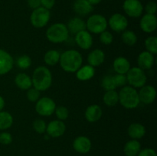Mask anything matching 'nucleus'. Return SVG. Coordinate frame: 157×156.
Instances as JSON below:
<instances>
[{"label":"nucleus","instance_id":"8","mask_svg":"<svg viewBox=\"0 0 157 156\" xmlns=\"http://www.w3.org/2000/svg\"><path fill=\"white\" fill-rule=\"evenodd\" d=\"M56 104L50 97H41L35 104V110L37 113L41 116H50L55 113Z\"/></svg>","mask_w":157,"mask_h":156},{"label":"nucleus","instance_id":"2","mask_svg":"<svg viewBox=\"0 0 157 156\" xmlns=\"http://www.w3.org/2000/svg\"><path fill=\"white\" fill-rule=\"evenodd\" d=\"M32 86L39 91H45L52 84V74L47 67L39 66L36 67L32 76Z\"/></svg>","mask_w":157,"mask_h":156},{"label":"nucleus","instance_id":"42","mask_svg":"<svg viewBox=\"0 0 157 156\" xmlns=\"http://www.w3.org/2000/svg\"><path fill=\"white\" fill-rule=\"evenodd\" d=\"M55 0H41V6L44 9L50 10L54 7Z\"/></svg>","mask_w":157,"mask_h":156},{"label":"nucleus","instance_id":"43","mask_svg":"<svg viewBox=\"0 0 157 156\" xmlns=\"http://www.w3.org/2000/svg\"><path fill=\"white\" fill-rule=\"evenodd\" d=\"M28 5L32 9L41 7V0H28Z\"/></svg>","mask_w":157,"mask_h":156},{"label":"nucleus","instance_id":"16","mask_svg":"<svg viewBox=\"0 0 157 156\" xmlns=\"http://www.w3.org/2000/svg\"><path fill=\"white\" fill-rule=\"evenodd\" d=\"M91 141L87 136H78L73 142L74 149L81 154H86L89 152L91 149Z\"/></svg>","mask_w":157,"mask_h":156},{"label":"nucleus","instance_id":"25","mask_svg":"<svg viewBox=\"0 0 157 156\" xmlns=\"http://www.w3.org/2000/svg\"><path fill=\"white\" fill-rule=\"evenodd\" d=\"M15 84L22 90H28L32 87V77L25 73H20L15 77Z\"/></svg>","mask_w":157,"mask_h":156},{"label":"nucleus","instance_id":"20","mask_svg":"<svg viewBox=\"0 0 157 156\" xmlns=\"http://www.w3.org/2000/svg\"><path fill=\"white\" fill-rule=\"evenodd\" d=\"M73 8L75 12L81 16H86L94 10V6L87 0H75Z\"/></svg>","mask_w":157,"mask_h":156},{"label":"nucleus","instance_id":"31","mask_svg":"<svg viewBox=\"0 0 157 156\" xmlns=\"http://www.w3.org/2000/svg\"><path fill=\"white\" fill-rule=\"evenodd\" d=\"M101 87L104 90H113L117 88L114 77L112 75H106L101 81Z\"/></svg>","mask_w":157,"mask_h":156},{"label":"nucleus","instance_id":"39","mask_svg":"<svg viewBox=\"0 0 157 156\" xmlns=\"http://www.w3.org/2000/svg\"><path fill=\"white\" fill-rule=\"evenodd\" d=\"M12 135L7 132H3L0 133V143L2 145H8L12 143Z\"/></svg>","mask_w":157,"mask_h":156},{"label":"nucleus","instance_id":"22","mask_svg":"<svg viewBox=\"0 0 157 156\" xmlns=\"http://www.w3.org/2000/svg\"><path fill=\"white\" fill-rule=\"evenodd\" d=\"M113 70L117 73L120 74H127L131 67L128 59L124 57H118L113 61Z\"/></svg>","mask_w":157,"mask_h":156},{"label":"nucleus","instance_id":"11","mask_svg":"<svg viewBox=\"0 0 157 156\" xmlns=\"http://www.w3.org/2000/svg\"><path fill=\"white\" fill-rule=\"evenodd\" d=\"M66 125L64 121L55 120L51 121L47 125L46 132L48 136L52 138H58L62 136L65 133Z\"/></svg>","mask_w":157,"mask_h":156},{"label":"nucleus","instance_id":"24","mask_svg":"<svg viewBox=\"0 0 157 156\" xmlns=\"http://www.w3.org/2000/svg\"><path fill=\"white\" fill-rule=\"evenodd\" d=\"M75 73L77 79L81 81H87L94 77L95 75V69L92 66L87 64L81 66Z\"/></svg>","mask_w":157,"mask_h":156},{"label":"nucleus","instance_id":"33","mask_svg":"<svg viewBox=\"0 0 157 156\" xmlns=\"http://www.w3.org/2000/svg\"><path fill=\"white\" fill-rule=\"evenodd\" d=\"M16 64L18 68L21 70H26L32 65V59L30 57L26 54L21 55L16 60Z\"/></svg>","mask_w":157,"mask_h":156},{"label":"nucleus","instance_id":"36","mask_svg":"<svg viewBox=\"0 0 157 156\" xmlns=\"http://www.w3.org/2000/svg\"><path fill=\"white\" fill-rule=\"evenodd\" d=\"M40 96H41V91L34 88V87L33 88L31 87L30 89H29L27 90V93H26L27 99L32 102H36L40 99Z\"/></svg>","mask_w":157,"mask_h":156},{"label":"nucleus","instance_id":"38","mask_svg":"<svg viewBox=\"0 0 157 156\" xmlns=\"http://www.w3.org/2000/svg\"><path fill=\"white\" fill-rule=\"evenodd\" d=\"M114 77L115 83H116L117 87H124L127 86V79L126 74H120L117 73L116 75L113 76Z\"/></svg>","mask_w":157,"mask_h":156},{"label":"nucleus","instance_id":"13","mask_svg":"<svg viewBox=\"0 0 157 156\" xmlns=\"http://www.w3.org/2000/svg\"><path fill=\"white\" fill-rule=\"evenodd\" d=\"M75 41L80 48L89 50L93 45V37L87 30L81 31L75 35Z\"/></svg>","mask_w":157,"mask_h":156},{"label":"nucleus","instance_id":"15","mask_svg":"<svg viewBox=\"0 0 157 156\" xmlns=\"http://www.w3.org/2000/svg\"><path fill=\"white\" fill-rule=\"evenodd\" d=\"M140 26L143 32L150 34L154 32L157 27V18L156 15L146 14L143 15L140 22Z\"/></svg>","mask_w":157,"mask_h":156},{"label":"nucleus","instance_id":"14","mask_svg":"<svg viewBox=\"0 0 157 156\" xmlns=\"http://www.w3.org/2000/svg\"><path fill=\"white\" fill-rule=\"evenodd\" d=\"M14 59L12 55L3 49H0V76L10 72L13 68Z\"/></svg>","mask_w":157,"mask_h":156},{"label":"nucleus","instance_id":"32","mask_svg":"<svg viewBox=\"0 0 157 156\" xmlns=\"http://www.w3.org/2000/svg\"><path fill=\"white\" fill-rule=\"evenodd\" d=\"M145 47L147 51L153 54V55L157 54V38L155 36H150L145 40Z\"/></svg>","mask_w":157,"mask_h":156},{"label":"nucleus","instance_id":"23","mask_svg":"<svg viewBox=\"0 0 157 156\" xmlns=\"http://www.w3.org/2000/svg\"><path fill=\"white\" fill-rule=\"evenodd\" d=\"M127 133L132 139L138 140V139H142L145 136L146 128L141 123L134 122L129 125L127 128Z\"/></svg>","mask_w":157,"mask_h":156},{"label":"nucleus","instance_id":"18","mask_svg":"<svg viewBox=\"0 0 157 156\" xmlns=\"http://www.w3.org/2000/svg\"><path fill=\"white\" fill-rule=\"evenodd\" d=\"M103 115V111L101 107L98 104H92L87 106L86 109L84 116L87 122L93 123L99 121L101 119Z\"/></svg>","mask_w":157,"mask_h":156},{"label":"nucleus","instance_id":"44","mask_svg":"<svg viewBox=\"0 0 157 156\" xmlns=\"http://www.w3.org/2000/svg\"><path fill=\"white\" fill-rule=\"evenodd\" d=\"M5 107V99L2 96H0V112L2 111Z\"/></svg>","mask_w":157,"mask_h":156},{"label":"nucleus","instance_id":"7","mask_svg":"<svg viewBox=\"0 0 157 156\" xmlns=\"http://www.w3.org/2000/svg\"><path fill=\"white\" fill-rule=\"evenodd\" d=\"M51 18L50 11L43 7L33 9L30 16L31 24L36 28H41L47 25Z\"/></svg>","mask_w":157,"mask_h":156},{"label":"nucleus","instance_id":"29","mask_svg":"<svg viewBox=\"0 0 157 156\" xmlns=\"http://www.w3.org/2000/svg\"><path fill=\"white\" fill-rule=\"evenodd\" d=\"M13 124V117L9 112H0V130H6Z\"/></svg>","mask_w":157,"mask_h":156},{"label":"nucleus","instance_id":"30","mask_svg":"<svg viewBox=\"0 0 157 156\" xmlns=\"http://www.w3.org/2000/svg\"><path fill=\"white\" fill-rule=\"evenodd\" d=\"M121 40L127 45L133 46L137 42V36L134 32L126 29L121 35Z\"/></svg>","mask_w":157,"mask_h":156},{"label":"nucleus","instance_id":"6","mask_svg":"<svg viewBox=\"0 0 157 156\" xmlns=\"http://www.w3.org/2000/svg\"><path fill=\"white\" fill-rule=\"evenodd\" d=\"M127 84L133 88H141L146 85L147 77L144 70L138 67H131L127 74Z\"/></svg>","mask_w":157,"mask_h":156},{"label":"nucleus","instance_id":"12","mask_svg":"<svg viewBox=\"0 0 157 156\" xmlns=\"http://www.w3.org/2000/svg\"><path fill=\"white\" fill-rule=\"evenodd\" d=\"M140 102L146 105L153 103L156 97V90L151 85H144L138 92Z\"/></svg>","mask_w":157,"mask_h":156},{"label":"nucleus","instance_id":"10","mask_svg":"<svg viewBox=\"0 0 157 156\" xmlns=\"http://www.w3.org/2000/svg\"><path fill=\"white\" fill-rule=\"evenodd\" d=\"M110 28L115 32H123L128 26V20L124 15L115 13L112 15L107 21Z\"/></svg>","mask_w":157,"mask_h":156},{"label":"nucleus","instance_id":"27","mask_svg":"<svg viewBox=\"0 0 157 156\" xmlns=\"http://www.w3.org/2000/svg\"><path fill=\"white\" fill-rule=\"evenodd\" d=\"M103 101L107 106H114L119 102V95L115 90H107L103 96Z\"/></svg>","mask_w":157,"mask_h":156},{"label":"nucleus","instance_id":"40","mask_svg":"<svg viewBox=\"0 0 157 156\" xmlns=\"http://www.w3.org/2000/svg\"><path fill=\"white\" fill-rule=\"evenodd\" d=\"M145 10L147 14H150V15H155L157 11V6L155 2H149L146 5Z\"/></svg>","mask_w":157,"mask_h":156},{"label":"nucleus","instance_id":"28","mask_svg":"<svg viewBox=\"0 0 157 156\" xmlns=\"http://www.w3.org/2000/svg\"><path fill=\"white\" fill-rule=\"evenodd\" d=\"M61 54L57 50H49L44 54V61L47 65L55 66L59 63Z\"/></svg>","mask_w":157,"mask_h":156},{"label":"nucleus","instance_id":"45","mask_svg":"<svg viewBox=\"0 0 157 156\" xmlns=\"http://www.w3.org/2000/svg\"><path fill=\"white\" fill-rule=\"evenodd\" d=\"M88 1V2L90 3V5H92V6H95V5H98L99 4L100 2H101L102 0H87Z\"/></svg>","mask_w":157,"mask_h":156},{"label":"nucleus","instance_id":"37","mask_svg":"<svg viewBox=\"0 0 157 156\" xmlns=\"http://www.w3.org/2000/svg\"><path fill=\"white\" fill-rule=\"evenodd\" d=\"M100 41L105 45H109L113 41V36L108 31H104L100 34Z\"/></svg>","mask_w":157,"mask_h":156},{"label":"nucleus","instance_id":"3","mask_svg":"<svg viewBox=\"0 0 157 156\" xmlns=\"http://www.w3.org/2000/svg\"><path fill=\"white\" fill-rule=\"evenodd\" d=\"M119 95V102L123 107L127 110H133L136 108L140 103L138 91L130 86L122 87Z\"/></svg>","mask_w":157,"mask_h":156},{"label":"nucleus","instance_id":"35","mask_svg":"<svg viewBox=\"0 0 157 156\" xmlns=\"http://www.w3.org/2000/svg\"><path fill=\"white\" fill-rule=\"evenodd\" d=\"M33 129L38 134H43L46 132V128H47V124L44 122V120L41 119H35L32 124Z\"/></svg>","mask_w":157,"mask_h":156},{"label":"nucleus","instance_id":"17","mask_svg":"<svg viewBox=\"0 0 157 156\" xmlns=\"http://www.w3.org/2000/svg\"><path fill=\"white\" fill-rule=\"evenodd\" d=\"M154 55L150 52L144 50L139 54L137 58L138 67L142 70H150L154 65Z\"/></svg>","mask_w":157,"mask_h":156},{"label":"nucleus","instance_id":"34","mask_svg":"<svg viewBox=\"0 0 157 156\" xmlns=\"http://www.w3.org/2000/svg\"><path fill=\"white\" fill-rule=\"evenodd\" d=\"M55 113L58 120L61 121L66 120L69 116V110H67V107L64 106H56L55 110Z\"/></svg>","mask_w":157,"mask_h":156},{"label":"nucleus","instance_id":"5","mask_svg":"<svg viewBox=\"0 0 157 156\" xmlns=\"http://www.w3.org/2000/svg\"><path fill=\"white\" fill-rule=\"evenodd\" d=\"M107 20L105 17L100 14L90 15L86 21V30L88 31L90 33L100 35L107 30Z\"/></svg>","mask_w":157,"mask_h":156},{"label":"nucleus","instance_id":"9","mask_svg":"<svg viewBox=\"0 0 157 156\" xmlns=\"http://www.w3.org/2000/svg\"><path fill=\"white\" fill-rule=\"evenodd\" d=\"M124 12L131 18H139L144 12V6L139 0H125L123 4Z\"/></svg>","mask_w":157,"mask_h":156},{"label":"nucleus","instance_id":"19","mask_svg":"<svg viewBox=\"0 0 157 156\" xmlns=\"http://www.w3.org/2000/svg\"><path fill=\"white\" fill-rule=\"evenodd\" d=\"M105 61V54L101 49H94L89 53L87 56V62L89 65L97 67L104 64Z\"/></svg>","mask_w":157,"mask_h":156},{"label":"nucleus","instance_id":"1","mask_svg":"<svg viewBox=\"0 0 157 156\" xmlns=\"http://www.w3.org/2000/svg\"><path fill=\"white\" fill-rule=\"evenodd\" d=\"M59 63L63 70L67 73H75L82 66V55L77 50H67L61 54Z\"/></svg>","mask_w":157,"mask_h":156},{"label":"nucleus","instance_id":"4","mask_svg":"<svg viewBox=\"0 0 157 156\" xmlns=\"http://www.w3.org/2000/svg\"><path fill=\"white\" fill-rule=\"evenodd\" d=\"M69 32L64 23H55L46 31V38L53 44L63 43L67 40Z\"/></svg>","mask_w":157,"mask_h":156},{"label":"nucleus","instance_id":"26","mask_svg":"<svg viewBox=\"0 0 157 156\" xmlns=\"http://www.w3.org/2000/svg\"><path fill=\"white\" fill-rule=\"evenodd\" d=\"M141 150V145L136 139L128 141L124 148V154L127 156H136Z\"/></svg>","mask_w":157,"mask_h":156},{"label":"nucleus","instance_id":"41","mask_svg":"<svg viewBox=\"0 0 157 156\" xmlns=\"http://www.w3.org/2000/svg\"><path fill=\"white\" fill-rule=\"evenodd\" d=\"M136 156H157V154L154 149L147 148L140 150Z\"/></svg>","mask_w":157,"mask_h":156},{"label":"nucleus","instance_id":"21","mask_svg":"<svg viewBox=\"0 0 157 156\" xmlns=\"http://www.w3.org/2000/svg\"><path fill=\"white\" fill-rule=\"evenodd\" d=\"M66 26H67L69 33L75 35L81 31L86 30V21H84L80 17H74L69 20Z\"/></svg>","mask_w":157,"mask_h":156}]
</instances>
